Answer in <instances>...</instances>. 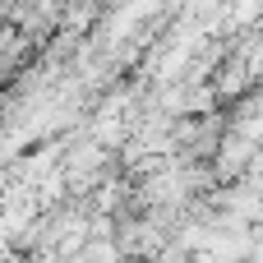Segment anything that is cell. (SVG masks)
Wrapping results in <instances>:
<instances>
[{"mask_svg": "<svg viewBox=\"0 0 263 263\" xmlns=\"http://www.w3.org/2000/svg\"><path fill=\"white\" fill-rule=\"evenodd\" d=\"M120 259H125V250H120V240H116V231H111V236H92V240L79 250L74 263H120Z\"/></svg>", "mask_w": 263, "mask_h": 263, "instance_id": "cell-1", "label": "cell"}]
</instances>
